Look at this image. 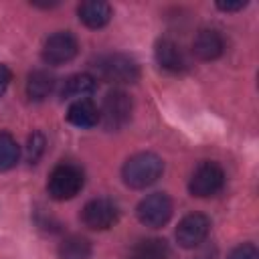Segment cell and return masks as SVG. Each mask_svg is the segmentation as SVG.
Wrapping results in <instances>:
<instances>
[{"instance_id": "obj_1", "label": "cell", "mask_w": 259, "mask_h": 259, "mask_svg": "<svg viewBox=\"0 0 259 259\" xmlns=\"http://www.w3.org/2000/svg\"><path fill=\"white\" fill-rule=\"evenodd\" d=\"M164 172V162L154 152H138L125 160L121 166V180L134 190L148 188L160 180Z\"/></svg>"}, {"instance_id": "obj_12", "label": "cell", "mask_w": 259, "mask_h": 259, "mask_svg": "<svg viewBox=\"0 0 259 259\" xmlns=\"http://www.w3.org/2000/svg\"><path fill=\"white\" fill-rule=\"evenodd\" d=\"M111 14H113L111 6L103 0H87L77 6L79 20L89 28H103L111 20Z\"/></svg>"}, {"instance_id": "obj_9", "label": "cell", "mask_w": 259, "mask_h": 259, "mask_svg": "<svg viewBox=\"0 0 259 259\" xmlns=\"http://www.w3.org/2000/svg\"><path fill=\"white\" fill-rule=\"evenodd\" d=\"M210 231V221L206 214L202 212H190L186 217L180 219L178 227H176V243L184 249H194L198 247L206 235Z\"/></svg>"}, {"instance_id": "obj_18", "label": "cell", "mask_w": 259, "mask_h": 259, "mask_svg": "<svg viewBox=\"0 0 259 259\" xmlns=\"http://www.w3.org/2000/svg\"><path fill=\"white\" fill-rule=\"evenodd\" d=\"M20 158V148L8 132H0V172H6L16 166Z\"/></svg>"}, {"instance_id": "obj_7", "label": "cell", "mask_w": 259, "mask_h": 259, "mask_svg": "<svg viewBox=\"0 0 259 259\" xmlns=\"http://www.w3.org/2000/svg\"><path fill=\"white\" fill-rule=\"evenodd\" d=\"M119 219V208L111 198L99 196V198H91L83 210H81V221L87 229L93 231H107L111 229Z\"/></svg>"}, {"instance_id": "obj_14", "label": "cell", "mask_w": 259, "mask_h": 259, "mask_svg": "<svg viewBox=\"0 0 259 259\" xmlns=\"http://www.w3.org/2000/svg\"><path fill=\"white\" fill-rule=\"evenodd\" d=\"M67 119L77 127H93L99 123V107L89 97L75 99L67 109Z\"/></svg>"}, {"instance_id": "obj_16", "label": "cell", "mask_w": 259, "mask_h": 259, "mask_svg": "<svg viewBox=\"0 0 259 259\" xmlns=\"http://www.w3.org/2000/svg\"><path fill=\"white\" fill-rule=\"evenodd\" d=\"M168 255H170L168 243L164 239L150 237V239L138 241L130 251L127 259H168Z\"/></svg>"}, {"instance_id": "obj_4", "label": "cell", "mask_w": 259, "mask_h": 259, "mask_svg": "<svg viewBox=\"0 0 259 259\" xmlns=\"http://www.w3.org/2000/svg\"><path fill=\"white\" fill-rule=\"evenodd\" d=\"M132 97L121 91V89H113L103 97L101 109H99V121L103 123L105 130H121L130 119H132Z\"/></svg>"}, {"instance_id": "obj_22", "label": "cell", "mask_w": 259, "mask_h": 259, "mask_svg": "<svg viewBox=\"0 0 259 259\" xmlns=\"http://www.w3.org/2000/svg\"><path fill=\"white\" fill-rule=\"evenodd\" d=\"M247 6L245 0H239V2H217V8L223 10V12H239Z\"/></svg>"}, {"instance_id": "obj_20", "label": "cell", "mask_w": 259, "mask_h": 259, "mask_svg": "<svg viewBox=\"0 0 259 259\" xmlns=\"http://www.w3.org/2000/svg\"><path fill=\"white\" fill-rule=\"evenodd\" d=\"M229 259H259V251L253 243H241L231 251Z\"/></svg>"}, {"instance_id": "obj_2", "label": "cell", "mask_w": 259, "mask_h": 259, "mask_svg": "<svg viewBox=\"0 0 259 259\" xmlns=\"http://www.w3.org/2000/svg\"><path fill=\"white\" fill-rule=\"evenodd\" d=\"M97 77L107 81V83H115V85H127V83H136L140 79V65L134 57L125 55V53H107L95 59L93 63Z\"/></svg>"}, {"instance_id": "obj_8", "label": "cell", "mask_w": 259, "mask_h": 259, "mask_svg": "<svg viewBox=\"0 0 259 259\" xmlns=\"http://www.w3.org/2000/svg\"><path fill=\"white\" fill-rule=\"evenodd\" d=\"M77 51H79V42L77 38L69 32V30H59V32H53L45 45H42V61L47 65H65L69 61H73L77 57Z\"/></svg>"}, {"instance_id": "obj_13", "label": "cell", "mask_w": 259, "mask_h": 259, "mask_svg": "<svg viewBox=\"0 0 259 259\" xmlns=\"http://www.w3.org/2000/svg\"><path fill=\"white\" fill-rule=\"evenodd\" d=\"M95 87H97V81L93 75L75 73L61 83L59 95H61V99H83V97L91 95L95 91Z\"/></svg>"}, {"instance_id": "obj_5", "label": "cell", "mask_w": 259, "mask_h": 259, "mask_svg": "<svg viewBox=\"0 0 259 259\" xmlns=\"http://www.w3.org/2000/svg\"><path fill=\"white\" fill-rule=\"evenodd\" d=\"M136 214L142 225L150 229H160L172 219V200L166 192H152L140 200Z\"/></svg>"}, {"instance_id": "obj_3", "label": "cell", "mask_w": 259, "mask_h": 259, "mask_svg": "<svg viewBox=\"0 0 259 259\" xmlns=\"http://www.w3.org/2000/svg\"><path fill=\"white\" fill-rule=\"evenodd\" d=\"M85 184V174L77 164L61 162L57 164L47 180V190L53 200H69L81 192Z\"/></svg>"}, {"instance_id": "obj_11", "label": "cell", "mask_w": 259, "mask_h": 259, "mask_svg": "<svg viewBox=\"0 0 259 259\" xmlns=\"http://www.w3.org/2000/svg\"><path fill=\"white\" fill-rule=\"evenodd\" d=\"M154 57L156 63L170 73H180L186 69V57L180 49V45H176L172 38H158L156 47H154Z\"/></svg>"}, {"instance_id": "obj_19", "label": "cell", "mask_w": 259, "mask_h": 259, "mask_svg": "<svg viewBox=\"0 0 259 259\" xmlns=\"http://www.w3.org/2000/svg\"><path fill=\"white\" fill-rule=\"evenodd\" d=\"M45 152V138L40 132H34L28 138V146H26V158L30 164H36V160L40 158V154Z\"/></svg>"}, {"instance_id": "obj_10", "label": "cell", "mask_w": 259, "mask_h": 259, "mask_svg": "<svg viewBox=\"0 0 259 259\" xmlns=\"http://www.w3.org/2000/svg\"><path fill=\"white\" fill-rule=\"evenodd\" d=\"M192 53L200 61H214L225 53V38L214 28H200L192 40Z\"/></svg>"}, {"instance_id": "obj_17", "label": "cell", "mask_w": 259, "mask_h": 259, "mask_svg": "<svg viewBox=\"0 0 259 259\" xmlns=\"http://www.w3.org/2000/svg\"><path fill=\"white\" fill-rule=\"evenodd\" d=\"M91 253V241L83 235H69L59 243V259H89Z\"/></svg>"}, {"instance_id": "obj_15", "label": "cell", "mask_w": 259, "mask_h": 259, "mask_svg": "<svg viewBox=\"0 0 259 259\" xmlns=\"http://www.w3.org/2000/svg\"><path fill=\"white\" fill-rule=\"evenodd\" d=\"M55 89V77L45 71V69H36L28 75L26 79V95L30 101H45Z\"/></svg>"}, {"instance_id": "obj_6", "label": "cell", "mask_w": 259, "mask_h": 259, "mask_svg": "<svg viewBox=\"0 0 259 259\" xmlns=\"http://www.w3.org/2000/svg\"><path fill=\"white\" fill-rule=\"evenodd\" d=\"M223 184H225L223 168L217 162H202L194 168L188 180V190L192 196L206 198V196H214L217 192H221Z\"/></svg>"}, {"instance_id": "obj_21", "label": "cell", "mask_w": 259, "mask_h": 259, "mask_svg": "<svg viewBox=\"0 0 259 259\" xmlns=\"http://www.w3.org/2000/svg\"><path fill=\"white\" fill-rule=\"evenodd\" d=\"M10 81H12V71H10L6 65H2V63H0V97L6 93V89H8Z\"/></svg>"}]
</instances>
